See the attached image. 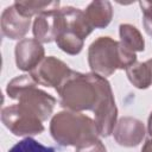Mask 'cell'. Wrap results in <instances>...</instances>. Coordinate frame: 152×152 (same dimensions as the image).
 Instances as JSON below:
<instances>
[{"mask_svg": "<svg viewBox=\"0 0 152 152\" xmlns=\"http://www.w3.org/2000/svg\"><path fill=\"white\" fill-rule=\"evenodd\" d=\"M61 97V106L66 110L81 113L94 110L104 97L113 93L109 82L94 72L82 74L72 70L64 82L56 89Z\"/></svg>", "mask_w": 152, "mask_h": 152, "instance_id": "obj_1", "label": "cell"}, {"mask_svg": "<svg viewBox=\"0 0 152 152\" xmlns=\"http://www.w3.org/2000/svg\"><path fill=\"white\" fill-rule=\"evenodd\" d=\"M50 133L59 145L76 148L99 139L100 135L91 118L71 110H62L52 116Z\"/></svg>", "mask_w": 152, "mask_h": 152, "instance_id": "obj_2", "label": "cell"}, {"mask_svg": "<svg viewBox=\"0 0 152 152\" xmlns=\"http://www.w3.org/2000/svg\"><path fill=\"white\" fill-rule=\"evenodd\" d=\"M137 62V55L110 37L95 39L88 49V63L91 72L108 77L118 69H127Z\"/></svg>", "mask_w": 152, "mask_h": 152, "instance_id": "obj_3", "label": "cell"}, {"mask_svg": "<svg viewBox=\"0 0 152 152\" xmlns=\"http://www.w3.org/2000/svg\"><path fill=\"white\" fill-rule=\"evenodd\" d=\"M7 95L18 103L33 112L42 121L50 118L53 112L56 99L37 88V82L28 75H20L11 80L6 87Z\"/></svg>", "mask_w": 152, "mask_h": 152, "instance_id": "obj_4", "label": "cell"}, {"mask_svg": "<svg viewBox=\"0 0 152 152\" xmlns=\"http://www.w3.org/2000/svg\"><path fill=\"white\" fill-rule=\"evenodd\" d=\"M1 121L17 137L36 135L44 131V125L39 116L20 103L4 107L1 110Z\"/></svg>", "mask_w": 152, "mask_h": 152, "instance_id": "obj_5", "label": "cell"}, {"mask_svg": "<svg viewBox=\"0 0 152 152\" xmlns=\"http://www.w3.org/2000/svg\"><path fill=\"white\" fill-rule=\"evenodd\" d=\"M71 71L72 70L69 68V65L63 61L55 56H48L32 71H30V75L37 82V84L57 89L71 74Z\"/></svg>", "mask_w": 152, "mask_h": 152, "instance_id": "obj_6", "label": "cell"}, {"mask_svg": "<svg viewBox=\"0 0 152 152\" xmlns=\"http://www.w3.org/2000/svg\"><path fill=\"white\" fill-rule=\"evenodd\" d=\"M146 129L144 124L132 116H124L116 121L113 131L115 141L124 147H135L145 138Z\"/></svg>", "mask_w": 152, "mask_h": 152, "instance_id": "obj_7", "label": "cell"}, {"mask_svg": "<svg viewBox=\"0 0 152 152\" xmlns=\"http://www.w3.org/2000/svg\"><path fill=\"white\" fill-rule=\"evenodd\" d=\"M15 64L23 71H32L44 58L45 50L37 39L24 38L19 40L14 50Z\"/></svg>", "mask_w": 152, "mask_h": 152, "instance_id": "obj_8", "label": "cell"}, {"mask_svg": "<svg viewBox=\"0 0 152 152\" xmlns=\"http://www.w3.org/2000/svg\"><path fill=\"white\" fill-rule=\"evenodd\" d=\"M0 26L5 37L13 40L20 39L28 32L31 26V18L24 17L21 13H19L15 6L12 5L2 11Z\"/></svg>", "mask_w": 152, "mask_h": 152, "instance_id": "obj_9", "label": "cell"}, {"mask_svg": "<svg viewBox=\"0 0 152 152\" xmlns=\"http://www.w3.org/2000/svg\"><path fill=\"white\" fill-rule=\"evenodd\" d=\"M84 14L93 28H104L113 18V7L109 1H93L87 6Z\"/></svg>", "mask_w": 152, "mask_h": 152, "instance_id": "obj_10", "label": "cell"}, {"mask_svg": "<svg viewBox=\"0 0 152 152\" xmlns=\"http://www.w3.org/2000/svg\"><path fill=\"white\" fill-rule=\"evenodd\" d=\"M56 12H50V13L37 15L33 21L32 32H33L34 39H37L42 44L51 43L56 39V36H57Z\"/></svg>", "mask_w": 152, "mask_h": 152, "instance_id": "obj_11", "label": "cell"}, {"mask_svg": "<svg viewBox=\"0 0 152 152\" xmlns=\"http://www.w3.org/2000/svg\"><path fill=\"white\" fill-rule=\"evenodd\" d=\"M15 8L21 13L24 17L32 18L33 15H40L44 13L56 12L59 7V1H15L13 4Z\"/></svg>", "mask_w": 152, "mask_h": 152, "instance_id": "obj_12", "label": "cell"}, {"mask_svg": "<svg viewBox=\"0 0 152 152\" xmlns=\"http://www.w3.org/2000/svg\"><path fill=\"white\" fill-rule=\"evenodd\" d=\"M120 43L132 52H140L145 49V40L140 31L131 24H121L119 26Z\"/></svg>", "mask_w": 152, "mask_h": 152, "instance_id": "obj_13", "label": "cell"}, {"mask_svg": "<svg viewBox=\"0 0 152 152\" xmlns=\"http://www.w3.org/2000/svg\"><path fill=\"white\" fill-rule=\"evenodd\" d=\"M129 82L138 89H146L152 83V75L150 66L146 62H135L126 69Z\"/></svg>", "mask_w": 152, "mask_h": 152, "instance_id": "obj_14", "label": "cell"}, {"mask_svg": "<svg viewBox=\"0 0 152 152\" xmlns=\"http://www.w3.org/2000/svg\"><path fill=\"white\" fill-rule=\"evenodd\" d=\"M57 46L68 55H78L84 45V39L78 37L75 32L63 30L56 37Z\"/></svg>", "mask_w": 152, "mask_h": 152, "instance_id": "obj_15", "label": "cell"}, {"mask_svg": "<svg viewBox=\"0 0 152 152\" xmlns=\"http://www.w3.org/2000/svg\"><path fill=\"white\" fill-rule=\"evenodd\" d=\"M8 152H55V148L50 146H44L37 140L27 137L12 146Z\"/></svg>", "mask_w": 152, "mask_h": 152, "instance_id": "obj_16", "label": "cell"}, {"mask_svg": "<svg viewBox=\"0 0 152 152\" xmlns=\"http://www.w3.org/2000/svg\"><path fill=\"white\" fill-rule=\"evenodd\" d=\"M142 12V25L145 31L152 37V1H139Z\"/></svg>", "mask_w": 152, "mask_h": 152, "instance_id": "obj_17", "label": "cell"}, {"mask_svg": "<svg viewBox=\"0 0 152 152\" xmlns=\"http://www.w3.org/2000/svg\"><path fill=\"white\" fill-rule=\"evenodd\" d=\"M76 152H107V150H106V146L102 144V141L100 139H96L87 145L77 147Z\"/></svg>", "mask_w": 152, "mask_h": 152, "instance_id": "obj_18", "label": "cell"}, {"mask_svg": "<svg viewBox=\"0 0 152 152\" xmlns=\"http://www.w3.org/2000/svg\"><path fill=\"white\" fill-rule=\"evenodd\" d=\"M141 152H152V133L148 134V137L146 138V140L142 145Z\"/></svg>", "mask_w": 152, "mask_h": 152, "instance_id": "obj_19", "label": "cell"}, {"mask_svg": "<svg viewBox=\"0 0 152 152\" xmlns=\"http://www.w3.org/2000/svg\"><path fill=\"white\" fill-rule=\"evenodd\" d=\"M147 131H148V134L152 133V112L148 116V121H147Z\"/></svg>", "mask_w": 152, "mask_h": 152, "instance_id": "obj_20", "label": "cell"}, {"mask_svg": "<svg viewBox=\"0 0 152 152\" xmlns=\"http://www.w3.org/2000/svg\"><path fill=\"white\" fill-rule=\"evenodd\" d=\"M146 63L148 64V66H150V70H151V75H152V58H151V59H148Z\"/></svg>", "mask_w": 152, "mask_h": 152, "instance_id": "obj_21", "label": "cell"}]
</instances>
